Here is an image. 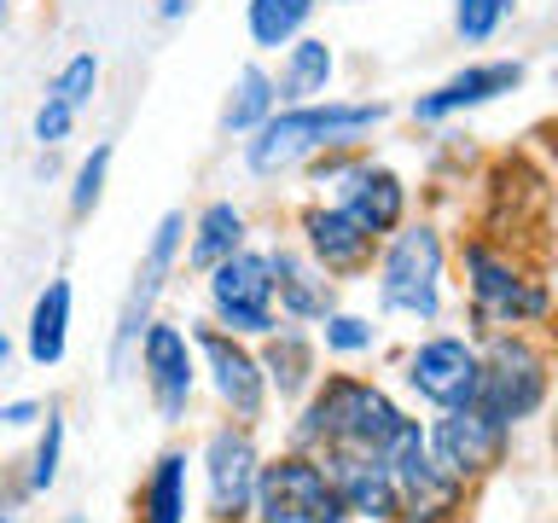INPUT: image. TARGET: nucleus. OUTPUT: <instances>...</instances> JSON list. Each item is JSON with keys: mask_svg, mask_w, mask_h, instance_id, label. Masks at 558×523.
Listing matches in <instances>:
<instances>
[{"mask_svg": "<svg viewBox=\"0 0 558 523\" xmlns=\"http://www.w3.org/2000/svg\"><path fill=\"white\" fill-rule=\"evenodd\" d=\"M523 87V59H488V64H465L453 70L442 87L413 99V122H442L460 111H477V105H495L500 94H518Z\"/></svg>", "mask_w": 558, "mask_h": 523, "instance_id": "obj_17", "label": "nucleus"}, {"mask_svg": "<svg viewBox=\"0 0 558 523\" xmlns=\"http://www.w3.org/2000/svg\"><path fill=\"white\" fill-rule=\"evenodd\" d=\"M384 239L390 244L378 256V308L430 326L442 314V233L430 221H401Z\"/></svg>", "mask_w": 558, "mask_h": 523, "instance_id": "obj_4", "label": "nucleus"}, {"mask_svg": "<svg viewBox=\"0 0 558 523\" xmlns=\"http://www.w3.org/2000/svg\"><path fill=\"white\" fill-rule=\"evenodd\" d=\"M320 343L331 355H366V349H378V326L361 320V314L331 308V314H320Z\"/></svg>", "mask_w": 558, "mask_h": 523, "instance_id": "obj_30", "label": "nucleus"}, {"mask_svg": "<svg viewBox=\"0 0 558 523\" xmlns=\"http://www.w3.org/2000/svg\"><path fill=\"white\" fill-rule=\"evenodd\" d=\"M296 227H303V256H308L320 273L355 279V273L373 268V256H378V239L366 233V227L349 221L338 204H308Z\"/></svg>", "mask_w": 558, "mask_h": 523, "instance_id": "obj_15", "label": "nucleus"}, {"mask_svg": "<svg viewBox=\"0 0 558 523\" xmlns=\"http://www.w3.org/2000/svg\"><path fill=\"white\" fill-rule=\"evenodd\" d=\"M518 12V0H453V35L465 47H483L495 41V29Z\"/></svg>", "mask_w": 558, "mask_h": 523, "instance_id": "obj_28", "label": "nucleus"}, {"mask_svg": "<svg viewBox=\"0 0 558 523\" xmlns=\"http://www.w3.org/2000/svg\"><path fill=\"white\" fill-rule=\"evenodd\" d=\"M244 523H251V518H244Z\"/></svg>", "mask_w": 558, "mask_h": 523, "instance_id": "obj_38", "label": "nucleus"}, {"mask_svg": "<svg viewBox=\"0 0 558 523\" xmlns=\"http://www.w3.org/2000/svg\"><path fill=\"white\" fill-rule=\"evenodd\" d=\"M331 192H338L331 204H338L355 227H366L373 239L396 233V227L408 221V181H401L396 169H384V163H366V157H355V169H349Z\"/></svg>", "mask_w": 558, "mask_h": 523, "instance_id": "obj_16", "label": "nucleus"}, {"mask_svg": "<svg viewBox=\"0 0 558 523\" xmlns=\"http://www.w3.org/2000/svg\"><path fill=\"white\" fill-rule=\"evenodd\" d=\"M262 378H268V390H279V401H296L314 390V338L296 326H274L268 338H262Z\"/></svg>", "mask_w": 558, "mask_h": 523, "instance_id": "obj_20", "label": "nucleus"}, {"mask_svg": "<svg viewBox=\"0 0 558 523\" xmlns=\"http://www.w3.org/2000/svg\"><path fill=\"white\" fill-rule=\"evenodd\" d=\"M384 471H390L396 488V523H453L465 512L471 488L436 465L418 418H401V430L384 442Z\"/></svg>", "mask_w": 558, "mask_h": 523, "instance_id": "obj_6", "label": "nucleus"}, {"mask_svg": "<svg viewBox=\"0 0 558 523\" xmlns=\"http://www.w3.org/2000/svg\"><path fill=\"white\" fill-rule=\"evenodd\" d=\"M94 87H99V59L94 52H76V59H64V70L52 76L47 94L59 105H70V111H82V105L94 99Z\"/></svg>", "mask_w": 558, "mask_h": 523, "instance_id": "obj_31", "label": "nucleus"}, {"mask_svg": "<svg viewBox=\"0 0 558 523\" xmlns=\"http://www.w3.org/2000/svg\"><path fill=\"white\" fill-rule=\"evenodd\" d=\"M70 349V279H47L29 308V361L59 366Z\"/></svg>", "mask_w": 558, "mask_h": 523, "instance_id": "obj_23", "label": "nucleus"}, {"mask_svg": "<svg viewBox=\"0 0 558 523\" xmlns=\"http://www.w3.org/2000/svg\"><path fill=\"white\" fill-rule=\"evenodd\" d=\"M204 296H209V314H216L221 331L233 338H268L279 326L274 314V273H268V251H233L227 262H216L204 279Z\"/></svg>", "mask_w": 558, "mask_h": 523, "instance_id": "obj_8", "label": "nucleus"}, {"mask_svg": "<svg viewBox=\"0 0 558 523\" xmlns=\"http://www.w3.org/2000/svg\"><path fill=\"white\" fill-rule=\"evenodd\" d=\"M35 418H41V401H7V408H0V425H12V430L35 425Z\"/></svg>", "mask_w": 558, "mask_h": 523, "instance_id": "obj_33", "label": "nucleus"}, {"mask_svg": "<svg viewBox=\"0 0 558 523\" xmlns=\"http://www.w3.org/2000/svg\"><path fill=\"white\" fill-rule=\"evenodd\" d=\"M186 7H192V0H157V17L174 24V17H186Z\"/></svg>", "mask_w": 558, "mask_h": 523, "instance_id": "obj_34", "label": "nucleus"}, {"mask_svg": "<svg viewBox=\"0 0 558 523\" xmlns=\"http://www.w3.org/2000/svg\"><path fill=\"white\" fill-rule=\"evenodd\" d=\"M425 442L436 453V465L471 488V483H483L488 471L506 465V453H512V430H506L495 413H483L477 401H465V408H442V418H430Z\"/></svg>", "mask_w": 558, "mask_h": 523, "instance_id": "obj_9", "label": "nucleus"}, {"mask_svg": "<svg viewBox=\"0 0 558 523\" xmlns=\"http://www.w3.org/2000/svg\"><path fill=\"white\" fill-rule=\"evenodd\" d=\"M401 413L396 396L373 378H355V373H331V378H314V390L303 401L291 425V448L303 453H384V442L401 430Z\"/></svg>", "mask_w": 558, "mask_h": 523, "instance_id": "obj_2", "label": "nucleus"}, {"mask_svg": "<svg viewBox=\"0 0 558 523\" xmlns=\"http://www.w3.org/2000/svg\"><path fill=\"white\" fill-rule=\"evenodd\" d=\"M111 157H117V146H111V139H99V146L76 163V181H70V216H94V204L105 198V174H111Z\"/></svg>", "mask_w": 558, "mask_h": 523, "instance_id": "obj_29", "label": "nucleus"}, {"mask_svg": "<svg viewBox=\"0 0 558 523\" xmlns=\"http://www.w3.org/2000/svg\"><path fill=\"white\" fill-rule=\"evenodd\" d=\"M401 384L430 401L436 413L442 408H465V401H477V343L465 338H425L408 349V361H401Z\"/></svg>", "mask_w": 558, "mask_h": 523, "instance_id": "obj_14", "label": "nucleus"}, {"mask_svg": "<svg viewBox=\"0 0 558 523\" xmlns=\"http://www.w3.org/2000/svg\"><path fill=\"white\" fill-rule=\"evenodd\" d=\"M70 129H76V111L47 94L41 111H35V139H41V146H59V139H70Z\"/></svg>", "mask_w": 558, "mask_h": 523, "instance_id": "obj_32", "label": "nucleus"}, {"mask_svg": "<svg viewBox=\"0 0 558 523\" xmlns=\"http://www.w3.org/2000/svg\"><path fill=\"white\" fill-rule=\"evenodd\" d=\"M314 17V0H251V12H244V24H251V41L262 52H279L291 47L303 24Z\"/></svg>", "mask_w": 558, "mask_h": 523, "instance_id": "obj_26", "label": "nucleus"}, {"mask_svg": "<svg viewBox=\"0 0 558 523\" xmlns=\"http://www.w3.org/2000/svg\"><path fill=\"white\" fill-rule=\"evenodd\" d=\"M314 460L331 477L349 518L396 523V488H390V471H384V453H314Z\"/></svg>", "mask_w": 558, "mask_h": 523, "instance_id": "obj_18", "label": "nucleus"}, {"mask_svg": "<svg viewBox=\"0 0 558 523\" xmlns=\"http://www.w3.org/2000/svg\"><path fill=\"white\" fill-rule=\"evenodd\" d=\"M140 373H146V390L157 401V418L163 425H186V408H192V390H198V349L181 326L169 320H151L140 331Z\"/></svg>", "mask_w": 558, "mask_h": 523, "instance_id": "obj_13", "label": "nucleus"}, {"mask_svg": "<svg viewBox=\"0 0 558 523\" xmlns=\"http://www.w3.org/2000/svg\"><path fill=\"white\" fill-rule=\"evenodd\" d=\"M279 111V94H274V76L262 64H244L239 76H233V94H227L221 105V129L227 134H251L262 117H274Z\"/></svg>", "mask_w": 558, "mask_h": 523, "instance_id": "obj_25", "label": "nucleus"}, {"mask_svg": "<svg viewBox=\"0 0 558 523\" xmlns=\"http://www.w3.org/2000/svg\"><path fill=\"white\" fill-rule=\"evenodd\" d=\"M7 7H12V0H0V24H7Z\"/></svg>", "mask_w": 558, "mask_h": 523, "instance_id": "obj_36", "label": "nucleus"}, {"mask_svg": "<svg viewBox=\"0 0 558 523\" xmlns=\"http://www.w3.org/2000/svg\"><path fill=\"white\" fill-rule=\"evenodd\" d=\"M204 512L209 523H244L251 518V495H256V430L251 425H216L204 436Z\"/></svg>", "mask_w": 558, "mask_h": 523, "instance_id": "obj_10", "label": "nucleus"}, {"mask_svg": "<svg viewBox=\"0 0 558 523\" xmlns=\"http://www.w3.org/2000/svg\"><path fill=\"white\" fill-rule=\"evenodd\" d=\"M244 239H251V221H244V209L233 198H216L198 209V221H192V239H186V268L209 273L216 262H227L233 251H244Z\"/></svg>", "mask_w": 558, "mask_h": 523, "instance_id": "obj_21", "label": "nucleus"}, {"mask_svg": "<svg viewBox=\"0 0 558 523\" xmlns=\"http://www.w3.org/2000/svg\"><path fill=\"white\" fill-rule=\"evenodd\" d=\"M7 361H12V338L0 331V373H7Z\"/></svg>", "mask_w": 558, "mask_h": 523, "instance_id": "obj_35", "label": "nucleus"}, {"mask_svg": "<svg viewBox=\"0 0 558 523\" xmlns=\"http://www.w3.org/2000/svg\"><path fill=\"white\" fill-rule=\"evenodd\" d=\"M41 436H35V453H29V477L24 488L29 495H47L52 483H59V465H64V413L59 408H41Z\"/></svg>", "mask_w": 558, "mask_h": 523, "instance_id": "obj_27", "label": "nucleus"}, {"mask_svg": "<svg viewBox=\"0 0 558 523\" xmlns=\"http://www.w3.org/2000/svg\"><path fill=\"white\" fill-rule=\"evenodd\" d=\"M331 70H338L331 41H320V35H296V41L286 47V64H279L274 94L286 105H308V99H320L331 87Z\"/></svg>", "mask_w": 558, "mask_h": 523, "instance_id": "obj_22", "label": "nucleus"}, {"mask_svg": "<svg viewBox=\"0 0 558 523\" xmlns=\"http://www.w3.org/2000/svg\"><path fill=\"white\" fill-rule=\"evenodd\" d=\"M0 523H17V518H0Z\"/></svg>", "mask_w": 558, "mask_h": 523, "instance_id": "obj_37", "label": "nucleus"}, {"mask_svg": "<svg viewBox=\"0 0 558 523\" xmlns=\"http://www.w3.org/2000/svg\"><path fill=\"white\" fill-rule=\"evenodd\" d=\"M547 390H553V361L547 349L523 331H483V349H477V408L495 413L506 430L530 425V418L547 408Z\"/></svg>", "mask_w": 558, "mask_h": 523, "instance_id": "obj_3", "label": "nucleus"}, {"mask_svg": "<svg viewBox=\"0 0 558 523\" xmlns=\"http://www.w3.org/2000/svg\"><path fill=\"white\" fill-rule=\"evenodd\" d=\"M268 273H274V303H279L286 320L308 326V320H320V314L338 308V285H331V273H320L303 251L274 244V251H268Z\"/></svg>", "mask_w": 558, "mask_h": 523, "instance_id": "obj_19", "label": "nucleus"}, {"mask_svg": "<svg viewBox=\"0 0 558 523\" xmlns=\"http://www.w3.org/2000/svg\"><path fill=\"white\" fill-rule=\"evenodd\" d=\"M390 117L384 99H308V105H286V111L262 117L251 139H244V169L274 181L296 163L338 146H355L361 134H373L378 122Z\"/></svg>", "mask_w": 558, "mask_h": 523, "instance_id": "obj_1", "label": "nucleus"}, {"mask_svg": "<svg viewBox=\"0 0 558 523\" xmlns=\"http://www.w3.org/2000/svg\"><path fill=\"white\" fill-rule=\"evenodd\" d=\"M186 448H163L140 483V523H186Z\"/></svg>", "mask_w": 558, "mask_h": 523, "instance_id": "obj_24", "label": "nucleus"}, {"mask_svg": "<svg viewBox=\"0 0 558 523\" xmlns=\"http://www.w3.org/2000/svg\"><path fill=\"white\" fill-rule=\"evenodd\" d=\"M256 523H349L338 488L320 471V460L303 448H286L279 460H262L256 495H251Z\"/></svg>", "mask_w": 558, "mask_h": 523, "instance_id": "obj_7", "label": "nucleus"}, {"mask_svg": "<svg viewBox=\"0 0 558 523\" xmlns=\"http://www.w3.org/2000/svg\"><path fill=\"white\" fill-rule=\"evenodd\" d=\"M465 291H471V314L477 331H512V326H541L553 308V291L541 273H523L512 256H500L495 244L471 239L465 251Z\"/></svg>", "mask_w": 558, "mask_h": 523, "instance_id": "obj_5", "label": "nucleus"}, {"mask_svg": "<svg viewBox=\"0 0 558 523\" xmlns=\"http://www.w3.org/2000/svg\"><path fill=\"white\" fill-rule=\"evenodd\" d=\"M186 338L204 355L209 390H216V401L233 413V425H251L256 430L262 413H268V378H262L256 349H244L233 331H221V326H192Z\"/></svg>", "mask_w": 558, "mask_h": 523, "instance_id": "obj_12", "label": "nucleus"}, {"mask_svg": "<svg viewBox=\"0 0 558 523\" xmlns=\"http://www.w3.org/2000/svg\"><path fill=\"white\" fill-rule=\"evenodd\" d=\"M181 244H186V216H181V209H169V216L157 221L151 244H146V262H140V273H134L129 303H122V314H117V331H111V378L129 373V355H134L140 331L157 320L151 308H157V296H163V285H169L174 262H181Z\"/></svg>", "mask_w": 558, "mask_h": 523, "instance_id": "obj_11", "label": "nucleus"}]
</instances>
